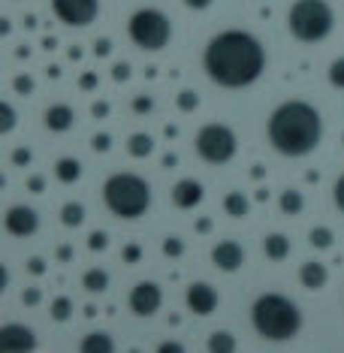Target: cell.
Returning a JSON list of instances; mask_svg holds the SVG:
<instances>
[{
	"mask_svg": "<svg viewBox=\"0 0 344 353\" xmlns=\"http://www.w3.org/2000/svg\"><path fill=\"white\" fill-rule=\"evenodd\" d=\"M203 70L223 91H245L266 70V49H263L260 37L251 30L227 28L205 43Z\"/></svg>",
	"mask_w": 344,
	"mask_h": 353,
	"instance_id": "obj_1",
	"label": "cell"
},
{
	"mask_svg": "<svg viewBox=\"0 0 344 353\" xmlns=\"http://www.w3.org/2000/svg\"><path fill=\"white\" fill-rule=\"evenodd\" d=\"M266 139L281 157H308L323 139V118L305 100H284L272 109Z\"/></svg>",
	"mask_w": 344,
	"mask_h": 353,
	"instance_id": "obj_2",
	"label": "cell"
},
{
	"mask_svg": "<svg viewBox=\"0 0 344 353\" xmlns=\"http://www.w3.org/2000/svg\"><path fill=\"white\" fill-rule=\"evenodd\" d=\"M251 323L260 339L266 341H290L302 329V311L290 296L263 293L251 305Z\"/></svg>",
	"mask_w": 344,
	"mask_h": 353,
	"instance_id": "obj_3",
	"label": "cell"
},
{
	"mask_svg": "<svg viewBox=\"0 0 344 353\" xmlns=\"http://www.w3.org/2000/svg\"><path fill=\"white\" fill-rule=\"evenodd\" d=\"M103 203L115 218L139 221L151 208V184L136 172H115L103 181Z\"/></svg>",
	"mask_w": 344,
	"mask_h": 353,
	"instance_id": "obj_4",
	"label": "cell"
},
{
	"mask_svg": "<svg viewBox=\"0 0 344 353\" xmlns=\"http://www.w3.org/2000/svg\"><path fill=\"white\" fill-rule=\"evenodd\" d=\"M335 12L326 0H293L290 12H287V30L296 43L317 46L332 34Z\"/></svg>",
	"mask_w": 344,
	"mask_h": 353,
	"instance_id": "obj_5",
	"label": "cell"
},
{
	"mask_svg": "<svg viewBox=\"0 0 344 353\" xmlns=\"http://www.w3.org/2000/svg\"><path fill=\"white\" fill-rule=\"evenodd\" d=\"M127 37L133 39L136 49L142 52H160L170 46L172 39V21L163 10H154V6H142L130 15L127 21Z\"/></svg>",
	"mask_w": 344,
	"mask_h": 353,
	"instance_id": "obj_6",
	"label": "cell"
},
{
	"mask_svg": "<svg viewBox=\"0 0 344 353\" xmlns=\"http://www.w3.org/2000/svg\"><path fill=\"white\" fill-rule=\"evenodd\" d=\"M194 148H196V154L203 157L205 163L223 166V163H230V160L236 157L239 136H236L233 127H227V124H221V121H209V124H203L196 130Z\"/></svg>",
	"mask_w": 344,
	"mask_h": 353,
	"instance_id": "obj_7",
	"label": "cell"
},
{
	"mask_svg": "<svg viewBox=\"0 0 344 353\" xmlns=\"http://www.w3.org/2000/svg\"><path fill=\"white\" fill-rule=\"evenodd\" d=\"M52 12L67 28H88L97 21L100 0H52Z\"/></svg>",
	"mask_w": 344,
	"mask_h": 353,
	"instance_id": "obj_8",
	"label": "cell"
},
{
	"mask_svg": "<svg viewBox=\"0 0 344 353\" xmlns=\"http://www.w3.org/2000/svg\"><path fill=\"white\" fill-rule=\"evenodd\" d=\"M127 305L136 317H154L163 305V290L154 284V281H139L136 287H130L127 293Z\"/></svg>",
	"mask_w": 344,
	"mask_h": 353,
	"instance_id": "obj_9",
	"label": "cell"
},
{
	"mask_svg": "<svg viewBox=\"0 0 344 353\" xmlns=\"http://www.w3.org/2000/svg\"><path fill=\"white\" fill-rule=\"evenodd\" d=\"M3 230L10 232V236H15V239H30L39 230L37 208H30L25 203H21V205H10V208H6V214H3Z\"/></svg>",
	"mask_w": 344,
	"mask_h": 353,
	"instance_id": "obj_10",
	"label": "cell"
},
{
	"mask_svg": "<svg viewBox=\"0 0 344 353\" xmlns=\"http://www.w3.org/2000/svg\"><path fill=\"white\" fill-rule=\"evenodd\" d=\"M218 302H221L218 290H214L212 284H205V281H194V284L188 287V293H185V305H188V311L194 317H209V314H214Z\"/></svg>",
	"mask_w": 344,
	"mask_h": 353,
	"instance_id": "obj_11",
	"label": "cell"
},
{
	"mask_svg": "<svg viewBox=\"0 0 344 353\" xmlns=\"http://www.w3.org/2000/svg\"><path fill=\"white\" fill-rule=\"evenodd\" d=\"M0 350L3 353L37 350V332L28 323H3V329H0Z\"/></svg>",
	"mask_w": 344,
	"mask_h": 353,
	"instance_id": "obj_12",
	"label": "cell"
},
{
	"mask_svg": "<svg viewBox=\"0 0 344 353\" xmlns=\"http://www.w3.org/2000/svg\"><path fill=\"white\" fill-rule=\"evenodd\" d=\"M212 263L218 266L221 272H239L245 263V248L233 242V239H223L212 248Z\"/></svg>",
	"mask_w": 344,
	"mask_h": 353,
	"instance_id": "obj_13",
	"label": "cell"
},
{
	"mask_svg": "<svg viewBox=\"0 0 344 353\" xmlns=\"http://www.w3.org/2000/svg\"><path fill=\"white\" fill-rule=\"evenodd\" d=\"M203 196H205V188L199 179H181V181H175V188H172V203L179 208H185V212L188 208H196L203 203Z\"/></svg>",
	"mask_w": 344,
	"mask_h": 353,
	"instance_id": "obj_14",
	"label": "cell"
},
{
	"mask_svg": "<svg viewBox=\"0 0 344 353\" xmlns=\"http://www.w3.org/2000/svg\"><path fill=\"white\" fill-rule=\"evenodd\" d=\"M299 281L305 290H323L326 281H330V269H326L320 260H305L299 266Z\"/></svg>",
	"mask_w": 344,
	"mask_h": 353,
	"instance_id": "obj_15",
	"label": "cell"
},
{
	"mask_svg": "<svg viewBox=\"0 0 344 353\" xmlns=\"http://www.w3.org/2000/svg\"><path fill=\"white\" fill-rule=\"evenodd\" d=\"M73 121H76V115L67 103H52V106L45 109V127H49L52 133H67L70 127H73Z\"/></svg>",
	"mask_w": 344,
	"mask_h": 353,
	"instance_id": "obj_16",
	"label": "cell"
},
{
	"mask_svg": "<svg viewBox=\"0 0 344 353\" xmlns=\"http://www.w3.org/2000/svg\"><path fill=\"white\" fill-rule=\"evenodd\" d=\"M263 254H266L272 263L287 260V256H290V239H287L284 232H269V236L263 239Z\"/></svg>",
	"mask_w": 344,
	"mask_h": 353,
	"instance_id": "obj_17",
	"label": "cell"
},
{
	"mask_svg": "<svg viewBox=\"0 0 344 353\" xmlns=\"http://www.w3.org/2000/svg\"><path fill=\"white\" fill-rule=\"evenodd\" d=\"M79 350L82 353H112L115 350V339H112L109 332H103V329H97V332H88L82 341H79Z\"/></svg>",
	"mask_w": 344,
	"mask_h": 353,
	"instance_id": "obj_18",
	"label": "cell"
},
{
	"mask_svg": "<svg viewBox=\"0 0 344 353\" xmlns=\"http://www.w3.org/2000/svg\"><path fill=\"white\" fill-rule=\"evenodd\" d=\"M127 154L139 157V160L151 157V154H154V139H151L148 133H130V136H127Z\"/></svg>",
	"mask_w": 344,
	"mask_h": 353,
	"instance_id": "obj_19",
	"label": "cell"
},
{
	"mask_svg": "<svg viewBox=\"0 0 344 353\" xmlns=\"http://www.w3.org/2000/svg\"><path fill=\"white\" fill-rule=\"evenodd\" d=\"M278 208H281L284 214H290V218H296V214L305 208V196H302V190L296 188H287L278 194Z\"/></svg>",
	"mask_w": 344,
	"mask_h": 353,
	"instance_id": "obj_20",
	"label": "cell"
},
{
	"mask_svg": "<svg viewBox=\"0 0 344 353\" xmlns=\"http://www.w3.org/2000/svg\"><path fill=\"white\" fill-rule=\"evenodd\" d=\"M54 179L63 181V184H73L82 179V163H79L76 157H61L58 163H54Z\"/></svg>",
	"mask_w": 344,
	"mask_h": 353,
	"instance_id": "obj_21",
	"label": "cell"
},
{
	"mask_svg": "<svg viewBox=\"0 0 344 353\" xmlns=\"http://www.w3.org/2000/svg\"><path fill=\"white\" fill-rule=\"evenodd\" d=\"M236 347H239L236 335L227 332V329H218V332H212L209 341H205V350H209V353H233Z\"/></svg>",
	"mask_w": 344,
	"mask_h": 353,
	"instance_id": "obj_22",
	"label": "cell"
},
{
	"mask_svg": "<svg viewBox=\"0 0 344 353\" xmlns=\"http://www.w3.org/2000/svg\"><path fill=\"white\" fill-rule=\"evenodd\" d=\"M223 212H227L230 218H245V214L251 212V199H247L242 190H230V194L223 196Z\"/></svg>",
	"mask_w": 344,
	"mask_h": 353,
	"instance_id": "obj_23",
	"label": "cell"
},
{
	"mask_svg": "<svg viewBox=\"0 0 344 353\" xmlns=\"http://www.w3.org/2000/svg\"><path fill=\"white\" fill-rule=\"evenodd\" d=\"M82 287L88 293H106L109 287V272L106 269H88L82 275Z\"/></svg>",
	"mask_w": 344,
	"mask_h": 353,
	"instance_id": "obj_24",
	"label": "cell"
},
{
	"mask_svg": "<svg viewBox=\"0 0 344 353\" xmlns=\"http://www.w3.org/2000/svg\"><path fill=\"white\" fill-rule=\"evenodd\" d=\"M61 223L63 227H70V230L82 227L85 223V205L82 203H63L61 205Z\"/></svg>",
	"mask_w": 344,
	"mask_h": 353,
	"instance_id": "obj_25",
	"label": "cell"
},
{
	"mask_svg": "<svg viewBox=\"0 0 344 353\" xmlns=\"http://www.w3.org/2000/svg\"><path fill=\"white\" fill-rule=\"evenodd\" d=\"M70 317H73V299H70V296H58V299L52 302V320L67 323Z\"/></svg>",
	"mask_w": 344,
	"mask_h": 353,
	"instance_id": "obj_26",
	"label": "cell"
},
{
	"mask_svg": "<svg viewBox=\"0 0 344 353\" xmlns=\"http://www.w3.org/2000/svg\"><path fill=\"white\" fill-rule=\"evenodd\" d=\"M308 239H311V245H314V248H320V251H326V248L335 245V236H332L330 227H314Z\"/></svg>",
	"mask_w": 344,
	"mask_h": 353,
	"instance_id": "obj_27",
	"label": "cell"
},
{
	"mask_svg": "<svg viewBox=\"0 0 344 353\" xmlns=\"http://www.w3.org/2000/svg\"><path fill=\"white\" fill-rule=\"evenodd\" d=\"M15 124H19V112H15L10 103H0V130H3V133H12Z\"/></svg>",
	"mask_w": 344,
	"mask_h": 353,
	"instance_id": "obj_28",
	"label": "cell"
},
{
	"mask_svg": "<svg viewBox=\"0 0 344 353\" xmlns=\"http://www.w3.org/2000/svg\"><path fill=\"white\" fill-rule=\"evenodd\" d=\"M175 106H179L181 112H194L199 106V94L190 91V88H185V91L175 94Z\"/></svg>",
	"mask_w": 344,
	"mask_h": 353,
	"instance_id": "obj_29",
	"label": "cell"
},
{
	"mask_svg": "<svg viewBox=\"0 0 344 353\" xmlns=\"http://www.w3.org/2000/svg\"><path fill=\"white\" fill-rule=\"evenodd\" d=\"M326 79H330V85H332V88L344 91V54L330 63V73H326Z\"/></svg>",
	"mask_w": 344,
	"mask_h": 353,
	"instance_id": "obj_30",
	"label": "cell"
},
{
	"mask_svg": "<svg viewBox=\"0 0 344 353\" xmlns=\"http://www.w3.org/2000/svg\"><path fill=\"white\" fill-rule=\"evenodd\" d=\"M163 254L170 256V260H179V256H185V242H181L179 236H166L163 239Z\"/></svg>",
	"mask_w": 344,
	"mask_h": 353,
	"instance_id": "obj_31",
	"label": "cell"
},
{
	"mask_svg": "<svg viewBox=\"0 0 344 353\" xmlns=\"http://www.w3.org/2000/svg\"><path fill=\"white\" fill-rule=\"evenodd\" d=\"M121 260H124V263H130V266H136V263L142 260V245L127 242V245L121 248Z\"/></svg>",
	"mask_w": 344,
	"mask_h": 353,
	"instance_id": "obj_32",
	"label": "cell"
},
{
	"mask_svg": "<svg viewBox=\"0 0 344 353\" xmlns=\"http://www.w3.org/2000/svg\"><path fill=\"white\" fill-rule=\"evenodd\" d=\"M130 109L136 112V115H151V109H154V100H151L148 94H142V97H133Z\"/></svg>",
	"mask_w": 344,
	"mask_h": 353,
	"instance_id": "obj_33",
	"label": "cell"
},
{
	"mask_svg": "<svg viewBox=\"0 0 344 353\" xmlns=\"http://www.w3.org/2000/svg\"><path fill=\"white\" fill-rule=\"evenodd\" d=\"M12 88H15L19 94H25V97H28V94H34V76H28V73L15 76V79H12Z\"/></svg>",
	"mask_w": 344,
	"mask_h": 353,
	"instance_id": "obj_34",
	"label": "cell"
},
{
	"mask_svg": "<svg viewBox=\"0 0 344 353\" xmlns=\"http://www.w3.org/2000/svg\"><path fill=\"white\" fill-rule=\"evenodd\" d=\"M106 245H109V236L103 230H94L91 236H88V248H91V251H106Z\"/></svg>",
	"mask_w": 344,
	"mask_h": 353,
	"instance_id": "obj_35",
	"label": "cell"
},
{
	"mask_svg": "<svg viewBox=\"0 0 344 353\" xmlns=\"http://www.w3.org/2000/svg\"><path fill=\"white\" fill-rule=\"evenodd\" d=\"M332 203H335V208L338 212H344V172L335 179V184H332Z\"/></svg>",
	"mask_w": 344,
	"mask_h": 353,
	"instance_id": "obj_36",
	"label": "cell"
},
{
	"mask_svg": "<svg viewBox=\"0 0 344 353\" xmlns=\"http://www.w3.org/2000/svg\"><path fill=\"white\" fill-rule=\"evenodd\" d=\"M112 79H115V82H127V79H130V63L127 61L115 63V67H112Z\"/></svg>",
	"mask_w": 344,
	"mask_h": 353,
	"instance_id": "obj_37",
	"label": "cell"
},
{
	"mask_svg": "<svg viewBox=\"0 0 344 353\" xmlns=\"http://www.w3.org/2000/svg\"><path fill=\"white\" fill-rule=\"evenodd\" d=\"M91 145H94V151H100V154H103V151H109V148H112V136H109V133H97V136H94Z\"/></svg>",
	"mask_w": 344,
	"mask_h": 353,
	"instance_id": "obj_38",
	"label": "cell"
},
{
	"mask_svg": "<svg viewBox=\"0 0 344 353\" xmlns=\"http://www.w3.org/2000/svg\"><path fill=\"white\" fill-rule=\"evenodd\" d=\"M157 353H185V344L181 341H160Z\"/></svg>",
	"mask_w": 344,
	"mask_h": 353,
	"instance_id": "obj_39",
	"label": "cell"
},
{
	"mask_svg": "<svg viewBox=\"0 0 344 353\" xmlns=\"http://www.w3.org/2000/svg\"><path fill=\"white\" fill-rule=\"evenodd\" d=\"M79 88H82V91H94V88H97V73H82L79 76Z\"/></svg>",
	"mask_w": 344,
	"mask_h": 353,
	"instance_id": "obj_40",
	"label": "cell"
},
{
	"mask_svg": "<svg viewBox=\"0 0 344 353\" xmlns=\"http://www.w3.org/2000/svg\"><path fill=\"white\" fill-rule=\"evenodd\" d=\"M12 163L15 166H28L30 163V148H15L12 151Z\"/></svg>",
	"mask_w": 344,
	"mask_h": 353,
	"instance_id": "obj_41",
	"label": "cell"
},
{
	"mask_svg": "<svg viewBox=\"0 0 344 353\" xmlns=\"http://www.w3.org/2000/svg\"><path fill=\"white\" fill-rule=\"evenodd\" d=\"M28 190H30V194H43V190H45V179H43V175H30V179H28Z\"/></svg>",
	"mask_w": 344,
	"mask_h": 353,
	"instance_id": "obj_42",
	"label": "cell"
},
{
	"mask_svg": "<svg viewBox=\"0 0 344 353\" xmlns=\"http://www.w3.org/2000/svg\"><path fill=\"white\" fill-rule=\"evenodd\" d=\"M28 272H30V275H43V272H45V260H43V256H30Z\"/></svg>",
	"mask_w": 344,
	"mask_h": 353,
	"instance_id": "obj_43",
	"label": "cell"
},
{
	"mask_svg": "<svg viewBox=\"0 0 344 353\" xmlns=\"http://www.w3.org/2000/svg\"><path fill=\"white\" fill-rule=\"evenodd\" d=\"M181 3H185L188 10H194V12H203V10H209L214 0H181Z\"/></svg>",
	"mask_w": 344,
	"mask_h": 353,
	"instance_id": "obj_44",
	"label": "cell"
},
{
	"mask_svg": "<svg viewBox=\"0 0 344 353\" xmlns=\"http://www.w3.org/2000/svg\"><path fill=\"white\" fill-rule=\"evenodd\" d=\"M21 299H25V305H39V299H43V293H39L37 287H28V290H25V296H21Z\"/></svg>",
	"mask_w": 344,
	"mask_h": 353,
	"instance_id": "obj_45",
	"label": "cell"
},
{
	"mask_svg": "<svg viewBox=\"0 0 344 353\" xmlns=\"http://www.w3.org/2000/svg\"><path fill=\"white\" fill-rule=\"evenodd\" d=\"M58 260H61V263H70V260H73V248H70V245H61V248H58Z\"/></svg>",
	"mask_w": 344,
	"mask_h": 353,
	"instance_id": "obj_46",
	"label": "cell"
},
{
	"mask_svg": "<svg viewBox=\"0 0 344 353\" xmlns=\"http://www.w3.org/2000/svg\"><path fill=\"white\" fill-rule=\"evenodd\" d=\"M109 103H97V106H94V118H106L109 115Z\"/></svg>",
	"mask_w": 344,
	"mask_h": 353,
	"instance_id": "obj_47",
	"label": "cell"
},
{
	"mask_svg": "<svg viewBox=\"0 0 344 353\" xmlns=\"http://www.w3.org/2000/svg\"><path fill=\"white\" fill-rule=\"evenodd\" d=\"M6 287H10V269L0 266V290H6Z\"/></svg>",
	"mask_w": 344,
	"mask_h": 353,
	"instance_id": "obj_48",
	"label": "cell"
},
{
	"mask_svg": "<svg viewBox=\"0 0 344 353\" xmlns=\"http://www.w3.org/2000/svg\"><path fill=\"white\" fill-rule=\"evenodd\" d=\"M97 54H109V39H97Z\"/></svg>",
	"mask_w": 344,
	"mask_h": 353,
	"instance_id": "obj_49",
	"label": "cell"
},
{
	"mask_svg": "<svg viewBox=\"0 0 344 353\" xmlns=\"http://www.w3.org/2000/svg\"><path fill=\"white\" fill-rule=\"evenodd\" d=\"M196 230H199V232H209V230H212V221H205V218H203V221L196 223Z\"/></svg>",
	"mask_w": 344,
	"mask_h": 353,
	"instance_id": "obj_50",
	"label": "cell"
},
{
	"mask_svg": "<svg viewBox=\"0 0 344 353\" xmlns=\"http://www.w3.org/2000/svg\"><path fill=\"white\" fill-rule=\"evenodd\" d=\"M341 139H344V136H341Z\"/></svg>",
	"mask_w": 344,
	"mask_h": 353,
	"instance_id": "obj_51",
	"label": "cell"
}]
</instances>
